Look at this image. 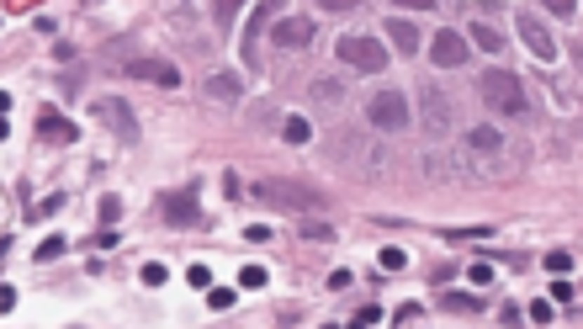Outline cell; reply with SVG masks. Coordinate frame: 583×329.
<instances>
[{
  "label": "cell",
  "instance_id": "484cf974",
  "mask_svg": "<svg viewBox=\"0 0 583 329\" xmlns=\"http://www.w3.org/2000/svg\"><path fill=\"white\" fill-rule=\"evenodd\" d=\"M467 281H472V287H488V281H493V266H488V260H477V266H467Z\"/></svg>",
  "mask_w": 583,
  "mask_h": 329
},
{
  "label": "cell",
  "instance_id": "9c48e42d",
  "mask_svg": "<svg viewBox=\"0 0 583 329\" xmlns=\"http://www.w3.org/2000/svg\"><path fill=\"white\" fill-rule=\"evenodd\" d=\"M467 53H472V43H467L456 27H445V32H435L429 37V59L441 64V69H462L467 64Z\"/></svg>",
  "mask_w": 583,
  "mask_h": 329
},
{
  "label": "cell",
  "instance_id": "ffe728a7",
  "mask_svg": "<svg viewBox=\"0 0 583 329\" xmlns=\"http://www.w3.org/2000/svg\"><path fill=\"white\" fill-rule=\"evenodd\" d=\"M377 260H382V271H403V266H408V250H398V244H387V250H382Z\"/></svg>",
  "mask_w": 583,
  "mask_h": 329
},
{
  "label": "cell",
  "instance_id": "836d02e7",
  "mask_svg": "<svg viewBox=\"0 0 583 329\" xmlns=\"http://www.w3.org/2000/svg\"><path fill=\"white\" fill-rule=\"evenodd\" d=\"M441 303H445V308H462V314H472V308H477V303H472V297H456V293H445V297H441Z\"/></svg>",
  "mask_w": 583,
  "mask_h": 329
},
{
  "label": "cell",
  "instance_id": "8992f818",
  "mask_svg": "<svg viewBox=\"0 0 583 329\" xmlns=\"http://www.w3.org/2000/svg\"><path fill=\"white\" fill-rule=\"evenodd\" d=\"M91 112L101 117V128H112V133L122 138V144H138V122H133V107H128V101H117V96H95V101H91Z\"/></svg>",
  "mask_w": 583,
  "mask_h": 329
},
{
  "label": "cell",
  "instance_id": "4dcf8cb0",
  "mask_svg": "<svg viewBox=\"0 0 583 329\" xmlns=\"http://www.w3.org/2000/svg\"><path fill=\"white\" fill-rule=\"evenodd\" d=\"M313 96H319V101H340V86H334V80H319V86H313Z\"/></svg>",
  "mask_w": 583,
  "mask_h": 329
},
{
  "label": "cell",
  "instance_id": "603a6c76",
  "mask_svg": "<svg viewBox=\"0 0 583 329\" xmlns=\"http://www.w3.org/2000/svg\"><path fill=\"white\" fill-rule=\"evenodd\" d=\"M59 208H64V196H43L37 208H27V218H53Z\"/></svg>",
  "mask_w": 583,
  "mask_h": 329
},
{
  "label": "cell",
  "instance_id": "ac0fdd59",
  "mask_svg": "<svg viewBox=\"0 0 583 329\" xmlns=\"http://www.w3.org/2000/svg\"><path fill=\"white\" fill-rule=\"evenodd\" d=\"M281 133H286V144H308L313 128H308V117H286V122H281Z\"/></svg>",
  "mask_w": 583,
  "mask_h": 329
},
{
  "label": "cell",
  "instance_id": "5bb4252c",
  "mask_svg": "<svg viewBox=\"0 0 583 329\" xmlns=\"http://www.w3.org/2000/svg\"><path fill=\"white\" fill-rule=\"evenodd\" d=\"M37 133H43L48 144H74V122H64L59 112H43V117H37Z\"/></svg>",
  "mask_w": 583,
  "mask_h": 329
},
{
  "label": "cell",
  "instance_id": "7402d4cb",
  "mask_svg": "<svg viewBox=\"0 0 583 329\" xmlns=\"http://www.w3.org/2000/svg\"><path fill=\"white\" fill-rule=\"evenodd\" d=\"M377 324H382V308H377V303H371V308H361V314L350 318V329H377Z\"/></svg>",
  "mask_w": 583,
  "mask_h": 329
},
{
  "label": "cell",
  "instance_id": "2e32d148",
  "mask_svg": "<svg viewBox=\"0 0 583 329\" xmlns=\"http://www.w3.org/2000/svg\"><path fill=\"white\" fill-rule=\"evenodd\" d=\"M271 16H276V6H260V11H255V22H250V32H244V64H250V69H255V32H260Z\"/></svg>",
  "mask_w": 583,
  "mask_h": 329
},
{
  "label": "cell",
  "instance_id": "83f0119b",
  "mask_svg": "<svg viewBox=\"0 0 583 329\" xmlns=\"http://www.w3.org/2000/svg\"><path fill=\"white\" fill-rule=\"evenodd\" d=\"M165 276H170V271L159 266V260H149V266H143V287H165Z\"/></svg>",
  "mask_w": 583,
  "mask_h": 329
},
{
  "label": "cell",
  "instance_id": "9a60e30c",
  "mask_svg": "<svg viewBox=\"0 0 583 329\" xmlns=\"http://www.w3.org/2000/svg\"><path fill=\"white\" fill-rule=\"evenodd\" d=\"M387 37H393V48H398V53H414V48H419L414 22H403V16H398V22H387Z\"/></svg>",
  "mask_w": 583,
  "mask_h": 329
},
{
  "label": "cell",
  "instance_id": "f1b7e54d",
  "mask_svg": "<svg viewBox=\"0 0 583 329\" xmlns=\"http://www.w3.org/2000/svg\"><path fill=\"white\" fill-rule=\"evenodd\" d=\"M122 218V202L117 196H101V223H117Z\"/></svg>",
  "mask_w": 583,
  "mask_h": 329
},
{
  "label": "cell",
  "instance_id": "cb8c5ba5",
  "mask_svg": "<svg viewBox=\"0 0 583 329\" xmlns=\"http://www.w3.org/2000/svg\"><path fill=\"white\" fill-rule=\"evenodd\" d=\"M572 297H578V287H572L568 276H557V281H551V303H572Z\"/></svg>",
  "mask_w": 583,
  "mask_h": 329
},
{
  "label": "cell",
  "instance_id": "4316f807",
  "mask_svg": "<svg viewBox=\"0 0 583 329\" xmlns=\"http://www.w3.org/2000/svg\"><path fill=\"white\" fill-rule=\"evenodd\" d=\"M568 266H572L568 250H551V255H547V271H551V276H568Z\"/></svg>",
  "mask_w": 583,
  "mask_h": 329
},
{
  "label": "cell",
  "instance_id": "277c9868",
  "mask_svg": "<svg viewBox=\"0 0 583 329\" xmlns=\"http://www.w3.org/2000/svg\"><path fill=\"white\" fill-rule=\"evenodd\" d=\"M334 53H340V64H350V69H361V74L387 69V48H382L377 37H366V32H345L334 43Z\"/></svg>",
  "mask_w": 583,
  "mask_h": 329
},
{
  "label": "cell",
  "instance_id": "52a82bcc",
  "mask_svg": "<svg viewBox=\"0 0 583 329\" xmlns=\"http://www.w3.org/2000/svg\"><path fill=\"white\" fill-rule=\"evenodd\" d=\"M514 27H520V37H525V48L536 53L541 64H551V59H557V37L547 32V22H541V16L530 11V6H520V16H514Z\"/></svg>",
  "mask_w": 583,
  "mask_h": 329
},
{
  "label": "cell",
  "instance_id": "44dd1931",
  "mask_svg": "<svg viewBox=\"0 0 583 329\" xmlns=\"http://www.w3.org/2000/svg\"><path fill=\"white\" fill-rule=\"evenodd\" d=\"M234 297H239L234 287H207V303H213L217 314H223V308H234Z\"/></svg>",
  "mask_w": 583,
  "mask_h": 329
},
{
  "label": "cell",
  "instance_id": "d590c367",
  "mask_svg": "<svg viewBox=\"0 0 583 329\" xmlns=\"http://www.w3.org/2000/svg\"><path fill=\"white\" fill-rule=\"evenodd\" d=\"M393 318H398V324H414V318H419V303H403V308H398Z\"/></svg>",
  "mask_w": 583,
  "mask_h": 329
},
{
  "label": "cell",
  "instance_id": "6da1fadb",
  "mask_svg": "<svg viewBox=\"0 0 583 329\" xmlns=\"http://www.w3.org/2000/svg\"><path fill=\"white\" fill-rule=\"evenodd\" d=\"M477 90H483L488 112H499V117H525V112H530V101H525V86H520V74H509V69H488L483 80H477Z\"/></svg>",
  "mask_w": 583,
  "mask_h": 329
},
{
  "label": "cell",
  "instance_id": "d6986e66",
  "mask_svg": "<svg viewBox=\"0 0 583 329\" xmlns=\"http://www.w3.org/2000/svg\"><path fill=\"white\" fill-rule=\"evenodd\" d=\"M64 244H69V239H64V234H48V239L37 244L32 255H37V260H59V255H64Z\"/></svg>",
  "mask_w": 583,
  "mask_h": 329
},
{
  "label": "cell",
  "instance_id": "e0dca14e",
  "mask_svg": "<svg viewBox=\"0 0 583 329\" xmlns=\"http://www.w3.org/2000/svg\"><path fill=\"white\" fill-rule=\"evenodd\" d=\"M467 32H472V43H477V48L504 53V32H499V27H483V22H477V27H467Z\"/></svg>",
  "mask_w": 583,
  "mask_h": 329
},
{
  "label": "cell",
  "instance_id": "4fadbf2b",
  "mask_svg": "<svg viewBox=\"0 0 583 329\" xmlns=\"http://www.w3.org/2000/svg\"><path fill=\"white\" fill-rule=\"evenodd\" d=\"M202 90L213 101H239V96H244V74H207Z\"/></svg>",
  "mask_w": 583,
  "mask_h": 329
},
{
  "label": "cell",
  "instance_id": "f546056e",
  "mask_svg": "<svg viewBox=\"0 0 583 329\" xmlns=\"http://www.w3.org/2000/svg\"><path fill=\"white\" fill-rule=\"evenodd\" d=\"M525 314H530V318H536V324H551V303H547V297H536V303H530V308H525Z\"/></svg>",
  "mask_w": 583,
  "mask_h": 329
},
{
  "label": "cell",
  "instance_id": "3957f363",
  "mask_svg": "<svg viewBox=\"0 0 583 329\" xmlns=\"http://www.w3.org/2000/svg\"><path fill=\"white\" fill-rule=\"evenodd\" d=\"M419 128H424L429 138H445V133L456 128V101L445 96L435 80H424V86H419Z\"/></svg>",
  "mask_w": 583,
  "mask_h": 329
},
{
  "label": "cell",
  "instance_id": "d6a6232c",
  "mask_svg": "<svg viewBox=\"0 0 583 329\" xmlns=\"http://www.w3.org/2000/svg\"><path fill=\"white\" fill-rule=\"evenodd\" d=\"M213 16H217V22H223V27H228V22H234V16H239V6H234V0H223V6H213Z\"/></svg>",
  "mask_w": 583,
  "mask_h": 329
},
{
  "label": "cell",
  "instance_id": "8fae6325",
  "mask_svg": "<svg viewBox=\"0 0 583 329\" xmlns=\"http://www.w3.org/2000/svg\"><path fill=\"white\" fill-rule=\"evenodd\" d=\"M159 213H165V223H175V229H191V223H202V202H196V196H186V192L165 196V202H159Z\"/></svg>",
  "mask_w": 583,
  "mask_h": 329
},
{
  "label": "cell",
  "instance_id": "8d00e7d4",
  "mask_svg": "<svg viewBox=\"0 0 583 329\" xmlns=\"http://www.w3.org/2000/svg\"><path fill=\"white\" fill-rule=\"evenodd\" d=\"M572 64H578V74H583V37L572 43Z\"/></svg>",
  "mask_w": 583,
  "mask_h": 329
},
{
  "label": "cell",
  "instance_id": "1f68e13d",
  "mask_svg": "<svg viewBox=\"0 0 583 329\" xmlns=\"http://www.w3.org/2000/svg\"><path fill=\"white\" fill-rule=\"evenodd\" d=\"M302 234H308V239H329V223H319V218H308V223H302Z\"/></svg>",
  "mask_w": 583,
  "mask_h": 329
},
{
  "label": "cell",
  "instance_id": "5b68a950",
  "mask_svg": "<svg viewBox=\"0 0 583 329\" xmlns=\"http://www.w3.org/2000/svg\"><path fill=\"white\" fill-rule=\"evenodd\" d=\"M366 122L377 128V133H403L408 122H414L408 96H403V90H377V96L366 101Z\"/></svg>",
  "mask_w": 583,
  "mask_h": 329
},
{
  "label": "cell",
  "instance_id": "d4e9b609",
  "mask_svg": "<svg viewBox=\"0 0 583 329\" xmlns=\"http://www.w3.org/2000/svg\"><path fill=\"white\" fill-rule=\"evenodd\" d=\"M239 287H244V293H250V287H265V266H244L239 271Z\"/></svg>",
  "mask_w": 583,
  "mask_h": 329
},
{
  "label": "cell",
  "instance_id": "7a4b0ae2",
  "mask_svg": "<svg viewBox=\"0 0 583 329\" xmlns=\"http://www.w3.org/2000/svg\"><path fill=\"white\" fill-rule=\"evenodd\" d=\"M255 196L271 202V208H286V213H319L323 208V192L308 181H255Z\"/></svg>",
  "mask_w": 583,
  "mask_h": 329
},
{
  "label": "cell",
  "instance_id": "30bf717a",
  "mask_svg": "<svg viewBox=\"0 0 583 329\" xmlns=\"http://www.w3.org/2000/svg\"><path fill=\"white\" fill-rule=\"evenodd\" d=\"M271 43H276V48H292V53H297V48H308V43H313V22H308V16H276V27H271Z\"/></svg>",
  "mask_w": 583,
  "mask_h": 329
},
{
  "label": "cell",
  "instance_id": "7c38bea8",
  "mask_svg": "<svg viewBox=\"0 0 583 329\" xmlns=\"http://www.w3.org/2000/svg\"><path fill=\"white\" fill-rule=\"evenodd\" d=\"M467 149L483 159H499L504 154V133L499 128H488V122H477V128H467Z\"/></svg>",
  "mask_w": 583,
  "mask_h": 329
},
{
  "label": "cell",
  "instance_id": "e575fe53",
  "mask_svg": "<svg viewBox=\"0 0 583 329\" xmlns=\"http://www.w3.org/2000/svg\"><path fill=\"white\" fill-rule=\"evenodd\" d=\"M186 281H191V287H213V276H207L202 266H191V271H186Z\"/></svg>",
  "mask_w": 583,
  "mask_h": 329
},
{
  "label": "cell",
  "instance_id": "ba28073f",
  "mask_svg": "<svg viewBox=\"0 0 583 329\" xmlns=\"http://www.w3.org/2000/svg\"><path fill=\"white\" fill-rule=\"evenodd\" d=\"M122 74H133V80H149V86H165V90L180 86V69H175L170 59H143V53L122 59Z\"/></svg>",
  "mask_w": 583,
  "mask_h": 329
}]
</instances>
